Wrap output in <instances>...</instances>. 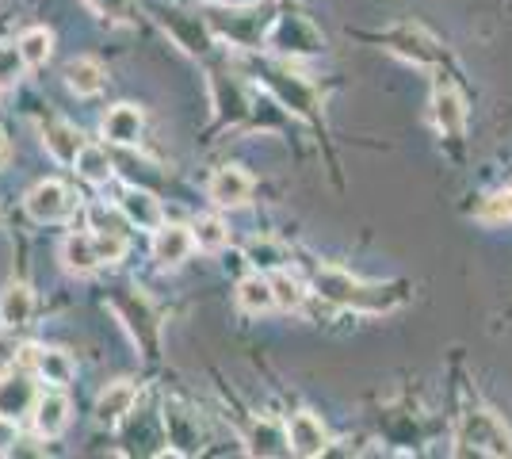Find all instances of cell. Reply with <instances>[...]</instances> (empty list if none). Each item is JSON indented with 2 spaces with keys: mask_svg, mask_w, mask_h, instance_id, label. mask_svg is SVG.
<instances>
[{
  "mask_svg": "<svg viewBox=\"0 0 512 459\" xmlns=\"http://www.w3.org/2000/svg\"><path fill=\"white\" fill-rule=\"evenodd\" d=\"M203 4H218V0H203Z\"/></svg>",
  "mask_w": 512,
  "mask_h": 459,
  "instance_id": "e575fe53",
  "label": "cell"
},
{
  "mask_svg": "<svg viewBox=\"0 0 512 459\" xmlns=\"http://www.w3.org/2000/svg\"><path fill=\"white\" fill-rule=\"evenodd\" d=\"M8 153H12V150H8V134L0 131V169L8 165Z\"/></svg>",
  "mask_w": 512,
  "mask_h": 459,
  "instance_id": "836d02e7",
  "label": "cell"
},
{
  "mask_svg": "<svg viewBox=\"0 0 512 459\" xmlns=\"http://www.w3.org/2000/svg\"><path fill=\"white\" fill-rule=\"evenodd\" d=\"M77 176L81 180H88V184H107L111 176H115V161H111V153L104 150V146H85V150L77 153Z\"/></svg>",
  "mask_w": 512,
  "mask_h": 459,
  "instance_id": "603a6c76",
  "label": "cell"
},
{
  "mask_svg": "<svg viewBox=\"0 0 512 459\" xmlns=\"http://www.w3.org/2000/svg\"><path fill=\"white\" fill-rule=\"evenodd\" d=\"M272 287H276V306H283V310H299L302 306V284L295 276L276 272V276H272Z\"/></svg>",
  "mask_w": 512,
  "mask_h": 459,
  "instance_id": "4316f807",
  "label": "cell"
},
{
  "mask_svg": "<svg viewBox=\"0 0 512 459\" xmlns=\"http://www.w3.org/2000/svg\"><path fill=\"white\" fill-rule=\"evenodd\" d=\"M119 211H123V219H127L130 226H138V230H157V226L165 222L161 199L153 196V192H146V188H123Z\"/></svg>",
  "mask_w": 512,
  "mask_h": 459,
  "instance_id": "4fadbf2b",
  "label": "cell"
},
{
  "mask_svg": "<svg viewBox=\"0 0 512 459\" xmlns=\"http://www.w3.org/2000/svg\"><path fill=\"white\" fill-rule=\"evenodd\" d=\"M85 4L96 12V16H104V20H111V23H123V20H127L130 0H85Z\"/></svg>",
  "mask_w": 512,
  "mask_h": 459,
  "instance_id": "4dcf8cb0",
  "label": "cell"
},
{
  "mask_svg": "<svg viewBox=\"0 0 512 459\" xmlns=\"http://www.w3.org/2000/svg\"><path fill=\"white\" fill-rule=\"evenodd\" d=\"M20 50L31 69L46 66L50 54H54V31H50V27H27L20 35Z\"/></svg>",
  "mask_w": 512,
  "mask_h": 459,
  "instance_id": "cb8c5ba5",
  "label": "cell"
},
{
  "mask_svg": "<svg viewBox=\"0 0 512 459\" xmlns=\"http://www.w3.org/2000/svg\"><path fill=\"white\" fill-rule=\"evenodd\" d=\"M20 345L12 341V337H0V372H8V368H16V360H20Z\"/></svg>",
  "mask_w": 512,
  "mask_h": 459,
  "instance_id": "d6a6232c",
  "label": "cell"
},
{
  "mask_svg": "<svg viewBox=\"0 0 512 459\" xmlns=\"http://www.w3.org/2000/svg\"><path fill=\"white\" fill-rule=\"evenodd\" d=\"M31 421H35V433L43 440H58L69 425V398L65 394H39Z\"/></svg>",
  "mask_w": 512,
  "mask_h": 459,
  "instance_id": "e0dca14e",
  "label": "cell"
},
{
  "mask_svg": "<svg viewBox=\"0 0 512 459\" xmlns=\"http://www.w3.org/2000/svg\"><path fill=\"white\" fill-rule=\"evenodd\" d=\"M39 402V383L27 372H0V414L4 417H27Z\"/></svg>",
  "mask_w": 512,
  "mask_h": 459,
  "instance_id": "5b68a950",
  "label": "cell"
},
{
  "mask_svg": "<svg viewBox=\"0 0 512 459\" xmlns=\"http://www.w3.org/2000/svg\"><path fill=\"white\" fill-rule=\"evenodd\" d=\"M268 43L276 46V50H291V54H314V50H321L318 31L302 16H279L272 35H268Z\"/></svg>",
  "mask_w": 512,
  "mask_h": 459,
  "instance_id": "30bf717a",
  "label": "cell"
},
{
  "mask_svg": "<svg viewBox=\"0 0 512 459\" xmlns=\"http://www.w3.org/2000/svg\"><path fill=\"white\" fill-rule=\"evenodd\" d=\"M195 234V249H207V253H218L230 245V226L218 219V215H203V219L192 222Z\"/></svg>",
  "mask_w": 512,
  "mask_h": 459,
  "instance_id": "d4e9b609",
  "label": "cell"
},
{
  "mask_svg": "<svg viewBox=\"0 0 512 459\" xmlns=\"http://www.w3.org/2000/svg\"><path fill=\"white\" fill-rule=\"evenodd\" d=\"M153 261L157 264H169V268H176V264L188 261V253L195 249V234L192 226H184V222H161L157 230H153Z\"/></svg>",
  "mask_w": 512,
  "mask_h": 459,
  "instance_id": "8992f818",
  "label": "cell"
},
{
  "mask_svg": "<svg viewBox=\"0 0 512 459\" xmlns=\"http://www.w3.org/2000/svg\"><path fill=\"white\" fill-rule=\"evenodd\" d=\"M245 257H249L256 268H279V261H283V253H279L272 241H253Z\"/></svg>",
  "mask_w": 512,
  "mask_h": 459,
  "instance_id": "f546056e",
  "label": "cell"
},
{
  "mask_svg": "<svg viewBox=\"0 0 512 459\" xmlns=\"http://www.w3.org/2000/svg\"><path fill=\"white\" fill-rule=\"evenodd\" d=\"M96 245H100V257H104V264L123 261V253H127V238H123L119 230H96Z\"/></svg>",
  "mask_w": 512,
  "mask_h": 459,
  "instance_id": "83f0119b",
  "label": "cell"
},
{
  "mask_svg": "<svg viewBox=\"0 0 512 459\" xmlns=\"http://www.w3.org/2000/svg\"><path fill=\"white\" fill-rule=\"evenodd\" d=\"M482 219L486 222H512V188H505V192H497V196L486 199Z\"/></svg>",
  "mask_w": 512,
  "mask_h": 459,
  "instance_id": "f1b7e54d",
  "label": "cell"
},
{
  "mask_svg": "<svg viewBox=\"0 0 512 459\" xmlns=\"http://www.w3.org/2000/svg\"><path fill=\"white\" fill-rule=\"evenodd\" d=\"M386 43H390L394 54H402L406 62H417V66L436 62V54H440V50H436V39H428L421 27H398Z\"/></svg>",
  "mask_w": 512,
  "mask_h": 459,
  "instance_id": "ac0fdd59",
  "label": "cell"
},
{
  "mask_svg": "<svg viewBox=\"0 0 512 459\" xmlns=\"http://www.w3.org/2000/svg\"><path fill=\"white\" fill-rule=\"evenodd\" d=\"M459 456H512V433L490 410H470L455 429Z\"/></svg>",
  "mask_w": 512,
  "mask_h": 459,
  "instance_id": "7a4b0ae2",
  "label": "cell"
},
{
  "mask_svg": "<svg viewBox=\"0 0 512 459\" xmlns=\"http://www.w3.org/2000/svg\"><path fill=\"white\" fill-rule=\"evenodd\" d=\"M207 196H211L214 207H241L253 196V176L245 173L241 165H222V169H214Z\"/></svg>",
  "mask_w": 512,
  "mask_h": 459,
  "instance_id": "52a82bcc",
  "label": "cell"
},
{
  "mask_svg": "<svg viewBox=\"0 0 512 459\" xmlns=\"http://www.w3.org/2000/svg\"><path fill=\"white\" fill-rule=\"evenodd\" d=\"M287 437H291V452L302 459H314L329 448V433H325L321 417L306 414V410L287 421Z\"/></svg>",
  "mask_w": 512,
  "mask_h": 459,
  "instance_id": "7c38bea8",
  "label": "cell"
},
{
  "mask_svg": "<svg viewBox=\"0 0 512 459\" xmlns=\"http://www.w3.org/2000/svg\"><path fill=\"white\" fill-rule=\"evenodd\" d=\"M39 134H43L46 153H50L54 161H62V165H73L77 153L85 150L81 131H77L73 123H65V119H43V123H39Z\"/></svg>",
  "mask_w": 512,
  "mask_h": 459,
  "instance_id": "8fae6325",
  "label": "cell"
},
{
  "mask_svg": "<svg viewBox=\"0 0 512 459\" xmlns=\"http://www.w3.org/2000/svg\"><path fill=\"white\" fill-rule=\"evenodd\" d=\"M31 314H35V291L20 280H12V284H4L0 291V329H23L31 322Z\"/></svg>",
  "mask_w": 512,
  "mask_h": 459,
  "instance_id": "9a60e30c",
  "label": "cell"
},
{
  "mask_svg": "<svg viewBox=\"0 0 512 459\" xmlns=\"http://www.w3.org/2000/svg\"><path fill=\"white\" fill-rule=\"evenodd\" d=\"M249 452L253 456H287L291 452V437L276 421H256L253 437H249Z\"/></svg>",
  "mask_w": 512,
  "mask_h": 459,
  "instance_id": "7402d4cb",
  "label": "cell"
},
{
  "mask_svg": "<svg viewBox=\"0 0 512 459\" xmlns=\"http://www.w3.org/2000/svg\"><path fill=\"white\" fill-rule=\"evenodd\" d=\"M27 360H31V368L39 379H46L50 387H65L73 372H77V364L69 360V352L62 349H27Z\"/></svg>",
  "mask_w": 512,
  "mask_h": 459,
  "instance_id": "d6986e66",
  "label": "cell"
},
{
  "mask_svg": "<svg viewBox=\"0 0 512 459\" xmlns=\"http://www.w3.org/2000/svg\"><path fill=\"white\" fill-rule=\"evenodd\" d=\"M432 115H436V127L444 138H463L467 127V108H463V96L455 92V85L440 81L432 88Z\"/></svg>",
  "mask_w": 512,
  "mask_h": 459,
  "instance_id": "9c48e42d",
  "label": "cell"
},
{
  "mask_svg": "<svg viewBox=\"0 0 512 459\" xmlns=\"http://www.w3.org/2000/svg\"><path fill=\"white\" fill-rule=\"evenodd\" d=\"M134 402H138V387L130 383V379H115V383H107L100 398H96V421L100 425H119L123 417L134 410Z\"/></svg>",
  "mask_w": 512,
  "mask_h": 459,
  "instance_id": "5bb4252c",
  "label": "cell"
},
{
  "mask_svg": "<svg viewBox=\"0 0 512 459\" xmlns=\"http://www.w3.org/2000/svg\"><path fill=\"white\" fill-rule=\"evenodd\" d=\"M314 291L329 303L371 310V314H383V310H394V306L406 303V287L402 284H363V280L348 276L341 268H318L314 272Z\"/></svg>",
  "mask_w": 512,
  "mask_h": 459,
  "instance_id": "6da1fadb",
  "label": "cell"
},
{
  "mask_svg": "<svg viewBox=\"0 0 512 459\" xmlns=\"http://www.w3.org/2000/svg\"><path fill=\"white\" fill-rule=\"evenodd\" d=\"M237 306H241L245 314H268V310L276 306V287H272V280L260 276V272L245 276V280L237 284Z\"/></svg>",
  "mask_w": 512,
  "mask_h": 459,
  "instance_id": "44dd1931",
  "label": "cell"
},
{
  "mask_svg": "<svg viewBox=\"0 0 512 459\" xmlns=\"http://www.w3.org/2000/svg\"><path fill=\"white\" fill-rule=\"evenodd\" d=\"M16 444H20V421L0 414V456L16 452Z\"/></svg>",
  "mask_w": 512,
  "mask_h": 459,
  "instance_id": "1f68e13d",
  "label": "cell"
},
{
  "mask_svg": "<svg viewBox=\"0 0 512 459\" xmlns=\"http://www.w3.org/2000/svg\"><path fill=\"white\" fill-rule=\"evenodd\" d=\"M23 207H27V215L35 222H62V219H69V211H73V192L65 188L62 180H39V184L27 192Z\"/></svg>",
  "mask_w": 512,
  "mask_h": 459,
  "instance_id": "277c9868",
  "label": "cell"
},
{
  "mask_svg": "<svg viewBox=\"0 0 512 459\" xmlns=\"http://www.w3.org/2000/svg\"><path fill=\"white\" fill-rule=\"evenodd\" d=\"M27 58H23L20 43H0V88H16L27 73Z\"/></svg>",
  "mask_w": 512,
  "mask_h": 459,
  "instance_id": "484cf974",
  "label": "cell"
},
{
  "mask_svg": "<svg viewBox=\"0 0 512 459\" xmlns=\"http://www.w3.org/2000/svg\"><path fill=\"white\" fill-rule=\"evenodd\" d=\"M100 131L111 146H138L142 142V131H146V115L134 104H115V108L104 115Z\"/></svg>",
  "mask_w": 512,
  "mask_h": 459,
  "instance_id": "ba28073f",
  "label": "cell"
},
{
  "mask_svg": "<svg viewBox=\"0 0 512 459\" xmlns=\"http://www.w3.org/2000/svg\"><path fill=\"white\" fill-rule=\"evenodd\" d=\"M62 264L65 272H73V276H92L96 268H104L96 234H69L62 241Z\"/></svg>",
  "mask_w": 512,
  "mask_h": 459,
  "instance_id": "2e32d148",
  "label": "cell"
},
{
  "mask_svg": "<svg viewBox=\"0 0 512 459\" xmlns=\"http://www.w3.org/2000/svg\"><path fill=\"white\" fill-rule=\"evenodd\" d=\"M65 85L73 88L77 96H96L107 85V69L96 58H73L65 66Z\"/></svg>",
  "mask_w": 512,
  "mask_h": 459,
  "instance_id": "ffe728a7",
  "label": "cell"
},
{
  "mask_svg": "<svg viewBox=\"0 0 512 459\" xmlns=\"http://www.w3.org/2000/svg\"><path fill=\"white\" fill-rule=\"evenodd\" d=\"M264 85L276 92V100L283 104L287 111H295L302 119H314V108H318V96H314V88L306 85L302 77L295 73H287L283 66H264Z\"/></svg>",
  "mask_w": 512,
  "mask_h": 459,
  "instance_id": "3957f363",
  "label": "cell"
}]
</instances>
